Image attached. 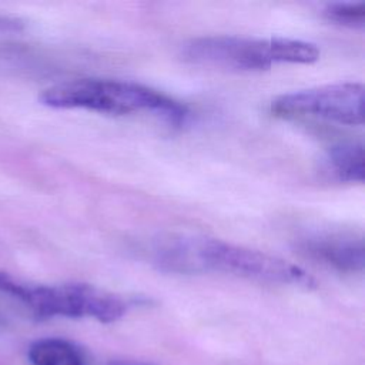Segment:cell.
Masks as SVG:
<instances>
[{
  "label": "cell",
  "mask_w": 365,
  "mask_h": 365,
  "mask_svg": "<svg viewBox=\"0 0 365 365\" xmlns=\"http://www.w3.org/2000/svg\"><path fill=\"white\" fill-rule=\"evenodd\" d=\"M154 264L161 271L175 274L218 271L274 284L314 285V278L295 264L208 237L170 235L155 247Z\"/></svg>",
  "instance_id": "obj_1"
},
{
  "label": "cell",
  "mask_w": 365,
  "mask_h": 365,
  "mask_svg": "<svg viewBox=\"0 0 365 365\" xmlns=\"http://www.w3.org/2000/svg\"><path fill=\"white\" fill-rule=\"evenodd\" d=\"M38 101L50 108H81L111 115L151 113L170 124L181 125L188 118L184 104L134 81L107 78H74L44 88Z\"/></svg>",
  "instance_id": "obj_2"
},
{
  "label": "cell",
  "mask_w": 365,
  "mask_h": 365,
  "mask_svg": "<svg viewBox=\"0 0 365 365\" xmlns=\"http://www.w3.org/2000/svg\"><path fill=\"white\" fill-rule=\"evenodd\" d=\"M182 57L200 66L234 71H262L277 63L311 64L319 58V50L314 43L287 37L204 36L185 43Z\"/></svg>",
  "instance_id": "obj_3"
},
{
  "label": "cell",
  "mask_w": 365,
  "mask_h": 365,
  "mask_svg": "<svg viewBox=\"0 0 365 365\" xmlns=\"http://www.w3.org/2000/svg\"><path fill=\"white\" fill-rule=\"evenodd\" d=\"M0 292L19 299L37 318H94L114 322L127 311V302L118 295L83 282L30 285L0 272Z\"/></svg>",
  "instance_id": "obj_4"
},
{
  "label": "cell",
  "mask_w": 365,
  "mask_h": 365,
  "mask_svg": "<svg viewBox=\"0 0 365 365\" xmlns=\"http://www.w3.org/2000/svg\"><path fill=\"white\" fill-rule=\"evenodd\" d=\"M271 111L284 118L317 117L345 125H362L364 86L345 81L287 93L272 100Z\"/></svg>",
  "instance_id": "obj_5"
},
{
  "label": "cell",
  "mask_w": 365,
  "mask_h": 365,
  "mask_svg": "<svg viewBox=\"0 0 365 365\" xmlns=\"http://www.w3.org/2000/svg\"><path fill=\"white\" fill-rule=\"evenodd\" d=\"M301 248L311 258L338 271L358 272L364 268V241L352 234H315L305 238Z\"/></svg>",
  "instance_id": "obj_6"
},
{
  "label": "cell",
  "mask_w": 365,
  "mask_h": 365,
  "mask_svg": "<svg viewBox=\"0 0 365 365\" xmlns=\"http://www.w3.org/2000/svg\"><path fill=\"white\" fill-rule=\"evenodd\" d=\"M327 171L344 182H364V144L345 141L329 148L325 157Z\"/></svg>",
  "instance_id": "obj_7"
},
{
  "label": "cell",
  "mask_w": 365,
  "mask_h": 365,
  "mask_svg": "<svg viewBox=\"0 0 365 365\" xmlns=\"http://www.w3.org/2000/svg\"><path fill=\"white\" fill-rule=\"evenodd\" d=\"M27 354L31 365H88L80 346L57 336L34 341Z\"/></svg>",
  "instance_id": "obj_8"
},
{
  "label": "cell",
  "mask_w": 365,
  "mask_h": 365,
  "mask_svg": "<svg viewBox=\"0 0 365 365\" xmlns=\"http://www.w3.org/2000/svg\"><path fill=\"white\" fill-rule=\"evenodd\" d=\"M327 20L349 29H362L365 26L364 1H338L329 3L324 9Z\"/></svg>",
  "instance_id": "obj_9"
},
{
  "label": "cell",
  "mask_w": 365,
  "mask_h": 365,
  "mask_svg": "<svg viewBox=\"0 0 365 365\" xmlns=\"http://www.w3.org/2000/svg\"><path fill=\"white\" fill-rule=\"evenodd\" d=\"M24 23L16 17L0 14V31H21Z\"/></svg>",
  "instance_id": "obj_10"
},
{
  "label": "cell",
  "mask_w": 365,
  "mask_h": 365,
  "mask_svg": "<svg viewBox=\"0 0 365 365\" xmlns=\"http://www.w3.org/2000/svg\"><path fill=\"white\" fill-rule=\"evenodd\" d=\"M113 365H143V364H130V362H120V364H113Z\"/></svg>",
  "instance_id": "obj_11"
}]
</instances>
